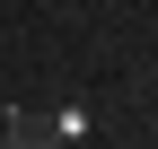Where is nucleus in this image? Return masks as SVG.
I'll list each match as a JSON object with an SVG mask.
<instances>
[{"mask_svg":"<svg viewBox=\"0 0 158 149\" xmlns=\"http://www.w3.org/2000/svg\"><path fill=\"white\" fill-rule=\"evenodd\" d=\"M0 132H9V149H70V140H62V123H53V114H18V105L0 114Z\"/></svg>","mask_w":158,"mask_h":149,"instance_id":"nucleus-1","label":"nucleus"},{"mask_svg":"<svg viewBox=\"0 0 158 149\" xmlns=\"http://www.w3.org/2000/svg\"><path fill=\"white\" fill-rule=\"evenodd\" d=\"M0 149H9V132H0Z\"/></svg>","mask_w":158,"mask_h":149,"instance_id":"nucleus-2","label":"nucleus"}]
</instances>
